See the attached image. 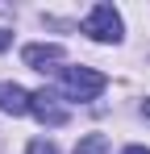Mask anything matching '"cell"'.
I'll list each match as a JSON object with an SVG mask.
<instances>
[{"mask_svg": "<svg viewBox=\"0 0 150 154\" xmlns=\"http://www.w3.org/2000/svg\"><path fill=\"white\" fill-rule=\"evenodd\" d=\"M121 154H150V150H146V146H125Z\"/></svg>", "mask_w": 150, "mask_h": 154, "instance_id": "obj_9", "label": "cell"}, {"mask_svg": "<svg viewBox=\"0 0 150 154\" xmlns=\"http://www.w3.org/2000/svg\"><path fill=\"white\" fill-rule=\"evenodd\" d=\"M8 42H13V33H8V29H0V50H8Z\"/></svg>", "mask_w": 150, "mask_h": 154, "instance_id": "obj_8", "label": "cell"}, {"mask_svg": "<svg viewBox=\"0 0 150 154\" xmlns=\"http://www.w3.org/2000/svg\"><path fill=\"white\" fill-rule=\"evenodd\" d=\"M58 83H63V96L75 100V104L96 100L100 92L108 88V79L100 71H92V67H58Z\"/></svg>", "mask_w": 150, "mask_h": 154, "instance_id": "obj_1", "label": "cell"}, {"mask_svg": "<svg viewBox=\"0 0 150 154\" xmlns=\"http://www.w3.org/2000/svg\"><path fill=\"white\" fill-rule=\"evenodd\" d=\"M25 154H58V146H54L50 137H33V142L25 146Z\"/></svg>", "mask_w": 150, "mask_h": 154, "instance_id": "obj_7", "label": "cell"}, {"mask_svg": "<svg viewBox=\"0 0 150 154\" xmlns=\"http://www.w3.org/2000/svg\"><path fill=\"white\" fill-rule=\"evenodd\" d=\"M75 154H108V137L104 133H88L75 142Z\"/></svg>", "mask_w": 150, "mask_h": 154, "instance_id": "obj_6", "label": "cell"}, {"mask_svg": "<svg viewBox=\"0 0 150 154\" xmlns=\"http://www.w3.org/2000/svg\"><path fill=\"white\" fill-rule=\"evenodd\" d=\"M42 125H67V108L58 104V96L50 92V88H42V92H33V108H29Z\"/></svg>", "mask_w": 150, "mask_h": 154, "instance_id": "obj_3", "label": "cell"}, {"mask_svg": "<svg viewBox=\"0 0 150 154\" xmlns=\"http://www.w3.org/2000/svg\"><path fill=\"white\" fill-rule=\"evenodd\" d=\"M25 67H33V71H50V67H58L67 54H63V46H42V42H33V46H25L21 50Z\"/></svg>", "mask_w": 150, "mask_h": 154, "instance_id": "obj_4", "label": "cell"}, {"mask_svg": "<svg viewBox=\"0 0 150 154\" xmlns=\"http://www.w3.org/2000/svg\"><path fill=\"white\" fill-rule=\"evenodd\" d=\"M142 117H150V100H142Z\"/></svg>", "mask_w": 150, "mask_h": 154, "instance_id": "obj_10", "label": "cell"}, {"mask_svg": "<svg viewBox=\"0 0 150 154\" xmlns=\"http://www.w3.org/2000/svg\"><path fill=\"white\" fill-rule=\"evenodd\" d=\"M83 33L92 42H121V13L113 4H96L88 17H83Z\"/></svg>", "mask_w": 150, "mask_h": 154, "instance_id": "obj_2", "label": "cell"}, {"mask_svg": "<svg viewBox=\"0 0 150 154\" xmlns=\"http://www.w3.org/2000/svg\"><path fill=\"white\" fill-rule=\"evenodd\" d=\"M33 108V92H25L17 83H0V112H13V117H25Z\"/></svg>", "mask_w": 150, "mask_h": 154, "instance_id": "obj_5", "label": "cell"}]
</instances>
